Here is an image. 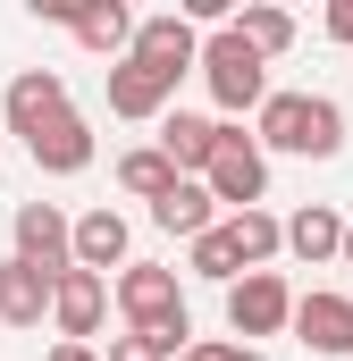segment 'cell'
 I'll use <instances>...</instances> for the list:
<instances>
[{
	"label": "cell",
	"instance_id": "1",
	"mask_svg": "<svg viewBox=\"0 0 353 361\" xmlns=\"http://www.w3.org/2000/svg\"><path fill=\"white\" fill-rule=\"evenodd\" d=\"M253 143L286 160H337L345 152V109L328 92H269L253 109Z\"/></svg>",
	"mask_w": 353,
	"mask_h": 361
},
{
	"label": "cell",
	"instance_id": "2",
	"mask_svg": "<svg viewBox=\"0 0 353 361\" xmlns=\"http://www.w3.org/2000/svg\"><path fill=\"white\" fill-rule=\"evenodd\" d=\"M193 76L210 85V101H219V118L236 126V118H253L269 101V59L236 34V25H219V34H202V59H193Z\"/></svg>",
	"mask_w": 353,
	"mask_h": 361
},
{
	"label": "cell",
	"instance_id": "3",
	"mask_svg": "<svg viewBox=\"0 0 353 361\" xmlns=\"http://www.w3.org/2000/svg\"><path fill=\"white\" fill-rule=\"evenodd\" d=\"M109 302H118V319L135 336H193L185 294H176V269H160V261H126V269L109 277Z\"/></svg>",
	"mask_w": 353,
	"mask_h": 361
},
{
	"label": "cell",
	"instance_id": "4",
	"mask_svg": "<svg viewBox=\"0 0 353 361\" xmlns=\"http://www.w3.org/2000/svg\"><path fill=\"white\" fill-rule=\"evenodd\" d=\"M202 193H210L227 219L269 202V152L244 135V126H219V152H210V169H202Z\"/></svg>",
	"mask_w": 353,
	"mask_h": 361
},
{
	"label": "cell",
	"instance_id": "5",
	"mask_svg": "<svg viewBox=\"0 0 353 361\" xmlns=\"http://www.w3.org/2000/svg\"><path fill=\"white\" fill-rule=\"evenodd\" d=\"M34 17L68 25L85 51L109 59V68H118V59H126V42H135V8H126V0H34Z\"/></svg>",
	"mask_w": 353,
	"mask_h": 361
},
{
	"label": "cell",
	"instance_id": "6",
	"mask_svg": "<svg viewBox=\"0 0 353 361\" xmlns=\"http://www.w3.org/2000/svg\"><path fill=\"white\" fill-rule=\"evenodd\" d=\"M286 319H294V286H286L277 269H244L236 286H227V328H236L244 345H253V336H277Z\"/></svg>",
	"mask_w": 353,
	"mask_h": 361
},
{
	"label": "cell",
	"instance_id": "7",
	"mask_svg": "<svg viewBox=\"0 0 353 361\" xmlns=\"http://www.w3.org/2000/svg\"><path fill=\"white\" fill-rule=\"evenodd\" d=\"M8 261H25V269H42V277L76 269V261H68V210H59V202H17V219H8Z\"/></svg>",
	"mask_w": 353,
	"mask_h": 361
},
{
	"label": "cell",
	"instance_id": "8",
	"mask_svg": "<svg viewBox=\"0 0 353 361\" xmlns=\"http://www.w3.org/2000/svg\"><path fill=\"white\" fill-rule=\"evenodd\" d=\"M126 59H143L152 76L185 85V76H193V59H202V34H193L176 8H160V17H135V42H126Z\"/></svg>",
	"mask_w": 353,
	"mask_h": 361
},
{
	"label": "cell",
	"instance_id": "9",
	"mask_svg": "<svg viewBox=\"0 0 353 361\" xmlns=\"http://www.w3.org/2000/svg\"><path fill=\"white\" fill-rule=\"evenodd\" d=\"M101 319H109V277H92V269L51 277V328H59V345H92Z\"/></svg>",
	"mask_w": 353,
	"mask_h": 361
},
{
	"label": "cell",
	"instance_id": "10",
	"mask_svg": "<svg viewBox=\"0 0 353 361\" xmlns=\"http://www.w3.org/2000/svg\"><path fill=\"white\" fill-rule=\"evenodd\" d=\"M286 328H294L320 361H353V294H328V286L294 294V319H286Z\"/></svg>",
	"mask_w": 353,
	"mask_h": 361
},
{
	"label": "cell",
	"instance_id": "11",
	"mask_svg": "<svg viewBox=\"0 0 353 361\" xmlns=\"http://www.w3.org/2000/svg\"><path fill=\"white\" fill-rule=\"evenodd\" d=\"M126 244H135V227H126V210H109V202H101V210H85V219H68V261H76V269H92V277L126 269V261H135Z\"/></svg>",
	"mask_w": 353,
	"mask_h": 361
},
{
	"label": "cell",
	"instance_id": "12",
	"mask_svg": "<svg viewBox=\"0 0 353 361\" xmlns=\"http://www.w3.org/2000/svg\"><path fill=\"white\" fill-rule=\"evenodd\" d=\"M59 109H68V76H59V68H17V85L0 92V118H8L17 143H25L34 126H51Z\"/></svg>",
	"mask_w": 353,
	"mask_h": 361
},
{
	"label": "cell",
	"instance_id": "13",
	"mask_svg": "<svg viewBox=\"0 0 353 361\" xmlns=\"http://www.w3.org/2000/svg\"><path fill=\"white\" fill-rule=\"evenodd\" d=\"M25 160H34L42 177H85V169H92V126L76 118V109H59L51 126L25 135Z\"/></svg>",
	"mask_w": 353,
	"mask_h": 361
},
{
	"label": "cell",
	"instance_id": "14",
	"mask_svg": "<svg viewBox=\"0 0 353 361\" xmlns=\"http://www.w3.org/2000/svg\"><path fill=\"white\" fill-rule=\"evenodd\" d=\"M176 85L169 76H152L143 59H118L109 68V118H126V126H152V118H169Z\"/></svg>",
	"mask_w": 353,
	"mask_h": 361
},
{
	"label": "cell",
	"instance_id": "15",
	"mask_svg": "<svg viewBox=\"0 0 353 361\" xmlns=\"http://www.w3.org/2000/svg\"><path fill=\"white\" fill-rule=\"evenodd\" d=\"M219 126H227V118H202V109H169V118H160V152H169L176 177H202V169H210Z\"/></svg>",
	"mask_w": 353,
	"mask_h": 361
},
{
	"label": "cell",
	"instance_id": "16",
	"mask_svg": "<svg viewBox=\"0 0 353 361\" xmlns=\"http://www.w3.org/2000/svg\"><path fill=\"white\" fill-rule=\"evenodd\" d=\"M277 235H286V252H294L303 269H328V261H337V244H345V219H337L328 202H303L294 219H277Z\"/></svg>",
	"mask_w": 353,
	"mask_h": 361
},
{
	"label": "cell",
	"instance_id": "17",
	"mask_svg": "<svg viewBox=\"0 0 353 361\" xmlns=\"http://www.w3.org/2000/svg\"><path fill=\"white\" fill-rule=\"evenodd\" d=\"M51 319V277L25 261H0V328H42Z\"/></svg>",
	"mask_w": 353,
	"mask_h": 361
},
{
	"label": "cell",
	"instance_id": "18",
	"mask_svg": "<svg viewBox=\"0 0 353 361\" xmlns=\"http://www.w3.org/2000/svg\"><path fill=\"white\" fill-rule=\"evenodd\" d=\"M152 227H160V235H185V244H193L202 227H219V202L202 193V177H176L169 193L152 202Z\"/></svg>",
	"mask_w": 353,
	"mask_h": 361
},
{
	"label": "cell",
	"instance_id": "19",
	"mask_svg": "<svg viewBox=\"0 0 353 361\" xmlns=\"http://www.w3.org/2000/svg\"><path fill=\"white\" fill-rule=\"evenodd\" d=\"M219 227H227V244H236V261H244V269H269V261L286 252V235H277V219H269V210H236V219H219Z\"/></svg>",
	"mask_w": 353,
	"mask_h": 361
},
{
	"label": "cell",
	"instance_id": "20",
	"mask_svg": "<svg viewBox=\"0 0 353 361\" xmlns=\"http://www.w3.org/2000/svg\"><path fill=\"white\" fill-rule=\"evenodd\" d=\"M176 185V169H169V152L160 143H135V152H118V193H135V202H160Z\"/></svg>",
	"mask_w": 353,
	"mask_h": 361
},
{
	"label": "cell",
	"instance_id": "21",
	"mask_svg": "<svg viewBox=\"0 0 353 361\" xmlns=\"http://www.w3.org/2000/svg\"><path fill=\"white\" fill-rule=\"evenodd\" d=\"M227 25H236V34H244V42H253L261 59H277V51H294V17H286V8H269V0H244V8L227 17Z\"/></svg>",
	"mask_w": 353,
	"mask_h": 361
},
{
	"label": "cell",
	"instance_id": "22",
	"mask_svg": "<svg viewBox=\"0 0 353 361\" xmlns=\"http://www.w3.org/2000/svg\"><path fill=\"white\" fill-rule=\"evenodd\" d=\"M185 269H193V277H210V286H236V277H244V261H236L227 227H202V235L185 244Z\"/></svg>",
	"mask_w": 353,
	"mask_h": 361
},
{
	"label": "cell",
	"instance_id": "23",
	"mask_svg": "<svg viewBox=\"0 0 353 361\" xmlns=\"http://www.w3.org/2000/svg\"><path fill=\"white\" fill-rule=\"evenodd\" d=\"M101 361H176L169 345H160V336H135V328H126V336H109V353Z\"/></svg>",
	"mask_w": 353,
	"mask_h": 361
},
{
	"label": "cell",
	"instance_id": "24",
	"mask_svg": "<svg viewBox=\"0 0 353 361\" xmlns=\"http://www.w3.org/2000/svg\"><path fill=\"white\" fill-rule=\"evenodd\" d=\"M185 361H269V353H261V345H227V336H193Z\"/></svg>",
	"mask_w": 353,
	"mask_h": 361
},
{
	"label": "cell",
	"instance_id": "25",
	"mask_svg": "<svg viewBox=\"0 0 353 361\" xmlns=\"http://www.w3.org/2000/svg\"><path fill=\"white\" fill-rule=\"evenodd\" d=\"M320 25H328V42H345V51H353V0H328Z\"/></svg>",
	"mask_w": 353,
	"mask_h": 361
},
{
	"label": "cell",
	"instance_id": "26",
	"mask_svg": "<svg viewBox=\"0 0 353 361\" xmlns=\"http://www.w3.org/2000/svg\"><path fill=\"white\" fill-rule=\"evenodd\" d=\"M51 361H101L92 345H51Z\"/></svg>",
	"mask_w": 353,
	"mask_h": 361
},
{
	"label": "cell",
	"instance_id": "27",
	"mask_svg": "<svg viewBox=\"0 0 353 361\" xmlns=\"http://www.w3.org/2000/svg\"><path fill=\"white\" fill-rule=\"evenodd\" d=\"M337 261H345V269H353V219H345V244H337Z\"/></svg>",
	"mask_w": 353,
	"mask_h": 361
}]
</instances>
